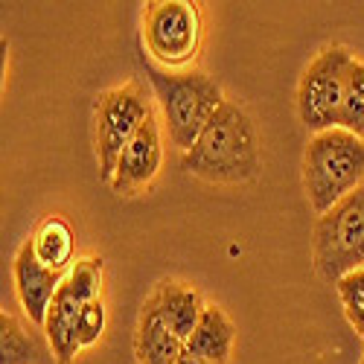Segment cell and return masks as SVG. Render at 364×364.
<instances>
[{
    "label": "cell",
    "instance_id": "6da1fadb",
    "mask_svg": "<svg viewBox=\"0 0 364 364\" xmlns=\"http://www.w3.org/2000/svg\"><path fill=\"white\" fill-rule=\"evenodd\" d=\"M193 178L207 184H251L262 172V149L251 114L239 102H225L181 158Z\"/></svg>",
    "mask_w": 364,
    "mask_h": 364
},
{
    "label": "cell",
    "instance_id": "7a4b0ae2",
    "mask_svg": "<svg viewBox=\"0 0 364 364\" xmlns=\"http://www.w3.org/2000/svg\"><path fill=\"white\" fill-rule=\"evenodd\" d=\"M146 76L161 105V123L169 143L178 151H190L204 126L228 102L222 85L198 68L164 70L155 62L146 65Z\"/></svg>",
    "mask_w": 364,
    "mask_h": 364
},
{
    "label": "cell",
    "instance_id": "3957f363",
    "mask_svg": "<svg viewBox=\"0 0 364 364\" xmlns=\"http://www.w3.org/2000/svg\"><path fill=\"white\" fill-rule=\"evenodd\" d=\"M364 184V140L347 129L312 134L303 149V190L315 216L329 213L338 201Z\"/></svg>",
    "mask_w": 364,
    "mask_h": 364
},
{
    "label": "cell",
    "instance_id": "277c9868",
    "mask_svg": "<svg viewBox=\"0 0 364 364\" xmlns=\"http://www.w3.org/2000/svg\"><path fill=\"white\" fill-rule=\"evenodd\" d=\"M312 259L318 277L329 286L364 268V184L315 219Z\"/></svg>",
    "mask_w": 364,
    "mask_h": 364
},
{
    "label": "cell",
    "instance_id": "5b68a950",
    "mask_svg": "<svg viewBox=\"0 0 364 364\" xmlns=\"http://www.w3.org/2000/svg\"><path fill=\"white\" fill-rule=\"evenodd\" d=\"M353 62L355 58L347 47L332 44L323 47L306 65L297 82V117L306 126V132L321 134L329 129H338L344 85Z\"/></svg>",
    "mask_w": 364,
    "mask_h": 364
},
{
    "label": "cell",
    "instance_id": "8992f818",
    "mask_svg": "<svg viewBox=\"0 0 364 364\" xmlns=\"http://www.w3.org/2000/svg\"><path fill=\"white\" fill-rule=\"evenodd\" d=\"M201 12L187 0H155L143 12V41L164 70H187L201 47Z\"/></svg>",
    "mask_w": 364,
    "mask_h": 364
},
{
    "label": "cell",
    "instance_id": "52a82bcc",
    "mask_svg": "<svg viewBox=\"0 0 364 364\" xmlns=\"http://www.w3.org/2000/svg\"><path fill=\"white\" fill-rule=\"evenodd\" d=\"M155 114L151 100L146 97V87L140 82L117 85L97 100V161L100 178L111 184L114 169L126 146L143 129L146 119Z\"/></svg>",
    "mask_w": 364,
    "mask_h": 364
},
{
    "label": "cell",
    "instance_id": "ba28073f",
    "mask_svg": "<svg viewBox=\"0 0 364 364\" xmlns=\"http://www.w3.org/2000/svg\"><path fill=\"white\" fill-rule=\"evenodd\" d=\"M161 161H164V123L158 119V114H151L143 123V129L134 134V140L126 146V151L119 155L108 187L117 196H137L158 178Z\"/></svg>",
    "mask_w": 364,
    "mask_h": 364
},
{
    "label": "cell",
    "instance_id": "9c48e42d",
    "mask_svg": "<svg viewBox=\"0 0 364 364\" xmlns=\"http://www.w3.org/2000/svg\"><path fill=\"white\" fill-rule=\"evenodd\" d=\"M12 277H15V291H18L23 315L29 318V323L44 329L47 312H50L53 300H55V294H58V289H62L68 274L53 271L44 262H38L33 245L23 242L18 257H15V265H12Z\"/></svg>",
    "mask_w": 364,
    "mask_h": 364
},
{
    "label": "cell",
    "instance_id": "30bf717a",
    "mask_svg": "<svg viewBox=\"0 0 364 364\" xmlns=\"http://www.w3.org/2000/svg\"><path fill=\"white\" fill-rule=\"evenodd\" d=\"M184 350L187 344L178 338V332L164 321L155 303L146 297L140 321H137V336H134L137 364H175L184 355Z\"/></svg>",
    "mask_w": 364,
    "mask_h": 364
},
{
    "label": "cell",
    "instance_id": "8fae6325",
    "mask_svg": "<svg viewBox=\"0 0 364 364\" xmlns=\"http://www.w3.org/2000/svg\"><path fill=\"white\" fill-rule=\"evenodd\" d=\"M149 300L158 306V312L164 315V321L178 332V338L181 341H190L193 336V329L204 312V297L187 286V283H181V280H164L155 286V291L149 294Z\"/></svg>",
    "mask_w": 364,
    "mask_h": 364
},
{
    "label": "cell",
    "instance_id": "7c38bea8",
    "mask_svg": "<svg viewBox=\"0 0 364 364\" xmlns=\"http://www.w3.org/2000/svg\"><path fill=\"white\" fill-rule=\"evenodd\" d=\"M82 306L62 283L58 289L53 306L47 312V321H44V332H47V341H50V350L55 355L58 364H70L79 350H82V341H79V315H82Z\"/></svg>",
    "mask_w": 364,
    "mask_h": 364
},
{
    "label": "cell",
    "instance_id": "4fadbf2b",
    "mask_svg": "<svg viewBox=\"0 0 364 364\" xmlns=\"http://www.w3.org/2000/svg\"><path fill=\"white\" fill-rule=\"evenodd\" d=\"M236 341V326L228 318V312L216 303H207L193 336L187 341V353L210 361V364H228Z\"/></svg>",
    "mask_w": 364,
    "mask_h": 364
},
{
    "label": "cell",
    "instance_id": "5bb4252c",
    "mask_svg": "<svg viewBox=\"0 0 364 364\" xmlns=\"http://www.w3.org/2000/svg\"><path fill=\"white\" fill-rule=\"evenodd\" d=\"M29 245H33L38 262H44L47 268L62 271V274H68V271L73 268V259H76V233L68 225V219L47 216L36 228L33 239H29Z\"/></svg>",
    "mask_w": 364,
    "mask_h": 364
},
{
    "label": "cell",
    "instance_id": "9a60e30c",
    "mask_svg": "<svg viewBox=\"0 0 364 364\" xmlns=\"http://www.w3.org/2000/svg\"><path fill=\"white\" fill-rule=\"evenodd\" d=\"M41 347L15 315H0V364H33Z\"/></svg>",
    "mask_w": 364,
    "mask_h": 364
},
{
    "label": "cell",
    "instance_id": "2e32d148",
    "mask_svg": "<svg viewBox=\"0 0 364 364\" xmlns=\"http://www.w3.org/2000/svg\"><path fill=\"white\" fill-rule=\"evenodd\" d=\"M338 129H347L364 140V62H358V58L350 65V73H347Z\"/></svg>",
    "mask_w": 364,
    "mask_h": 364
},
{
    "label": "cell",
    "instance_id": "e0dca14e",
    "mask_svg": "<svg viewBox=\"0 0 364 364\" xmlns=\"http://www.w3.org/2000/svg\"><path fill=\"white\" fill-rule=\"evenodd\" d=\"M65 289H68L79 303L100 300V289H102V259H100V257L76 259L73 268L68 271V277H65Z\"/></svg>",
    "mask_w": 364,
    "mask_h": 364
},
{
    "label": "cell",
    "instance_id": "ac0fdd59",
    "mask_svg": "<svg viewBox=\"0 0 364 364\" xmlns=\"http://www.w3.org/2000/svg\"><path fill=\"white\" fill-rule=\"evenodd\" d=\"M336 291H338V300L344 306V315H347L350 326L364 338V268L341 277L336 283Z\"/></svg>",
    "mask_w": 364,
    "mask_h": 364
},
{
    "label": "cell",
    "instance_id": "d6986e66",
    "mask_svg": "<svg viewBox=\"0 0 364 364\" xmlns=\"http://www.w3.org/2000/svg\"><path fill=\"white\" fill-rule=\"evenodd\" d=\"M105 323H108L105 303H102V300L85 303L82 315H79V341H82V350H85V347H94V344L102 338Z\"/></svg>",
    "mask_w": 364,
    "mask_h": 364
},
{
    "label": "cell",
    "instance_id": "ffe728a7",
    "mask_svg": "<svg viewBox=\"0 0 364 364\" xmlns=\"http://www.w3.org/2000/svg\"><path fill=\"white\" fill-rule=\"evenodd\" d=\"M175 364H210V361H204V358H198V355H193V353L184 350V355H181Z\"/></svg>",
    "mask_w": 364,
    "mask_h": 364
},
{
    "label": "cell",
    "instance_id": "44dd1931",
    "mask_svg": "<svg viewBox=\"0 0 364 364\" xmlns=\"http://www.w3.org/2000/svg\"><path fill=\"white\" fill-rule=\"evenodd\" d=\"M358 364H364V353H361V358H358Z\"/></svg>",
    "mask_w": 364,
    "mask_h": 364
}]
</instances>
